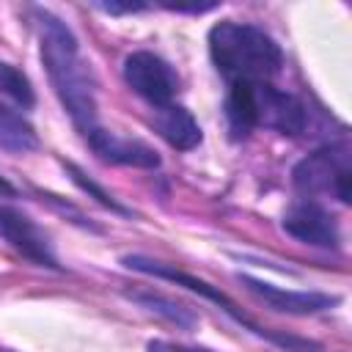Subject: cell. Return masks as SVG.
I'll return each instance as SVG.
<instances>
[{"label": "cell", "instance_id": "obj_1", "mask_svg": "<svg viewBox=\"0 0 352 352\" xmlns=\"http://www.w3.org/2000/svg\"><path fill=\"white\" fill-rule=\"evenodd\" d=\"M36 25L41 33V60L47 66L50 82L77 129L88 135L96 126V99L91 72L77 50V38L66 22L44 8L36 11Z\"/></svg>", "mask_w": 352, "mask_h": 352}, {"label": "cell", "instance_id": "obj_2", "mask_svg": "<svg viewBox=\"0 0 352 352\" xmlns=\"http://www.w3.org/2000/svg\"><path fill=\"white\" fill-rule=\"evenodd\" d=\"M209 55L228 82H267L283 66V52L264 28L231 19L209 30Z\"/></svg>", "mask_w": 352, "mask_h": 352}, {"label": "cell", "instance_id": "obj_3", "mask_svg": "<svg viewBox=\"0 0 352 352\" xmlns=\"http://www.w3.org/2000/svg\"><path fill=\"white\" fill-rule=\"evenodd\" d=\"M226 118L234 140L248 138L258 126L297 138L308 124L305 104L270 82H231L226 99Z\"/></svg>", "mask_w": 352, "mask_h": 352}, {"label": "cell", "instance_id": "obj_4", "mask_svg": "<svg viewBox=\"0 0 352 352\" xmlns=\"http://www.w3.org/2000/svg\"><path fill=\"white\" fill-rule=\"evenodd\" d=\"M121 264L129 267V270H135V272H146V275H154V278L173 280L176 286H184V289H190V292H195V294H201V297L217 302L236 324L248 327L250 333H256V336H261V338H267V341H275V344L286 346L289 352H308V349H314L311 341H302V338H294V336H278V333H272V330H261L253 319H248V316L236 308L234 300H228V297H226L223 292H217L212 283H206V280H201V278H195V275H187V272H182V270H176V267H170V264H162V261H154V258H146V256H124Z\"/></svg>", "mask_w": 352, "mask_h": 352}, {"label": "cell", "instance_id": "obj_5", "mask_svg": "<svg viewBox=\"0 0 352 352\" xmlns=\"http://www.w3.org/2000/svg\"><path fill=\"white\" fill-rule=\"evenodd\" d=\"M349 179L352 162L346 146H324L302 157L292 170V184L302 195H330L341 204H349Z\"/></svg>", "mask_w": 352, "mask_h": 352}, {"label": "cell", "instance_id": "obj_6", "mask_svg": "<svg viewBox=\"0 0 352 352\" xmlns=\"http://www.w3.org/2000/svg\"><path fill=\"white\" fill-rule=\"evenodd\" d=\"M124 80L154 107L170 104L179 91V74L173 72V66L148 50H138L124 58Z\"/></svg>", "mask_w": 352, "mask_h": 352}, {"label": "cell", "instance_id": "obj_7", "mask_svg": "<svg viewBox=\"0 0 352 352\" xmlns=\"http://www.w3.org/2000/svg\"><path fill=\"white\" fill-rule=\"evenodd\" d=\"M0 239L6 245H11L16 253H22L25 258H30L33 264L50 267V270H60L47 234L19 209L0 206Z\"/></svg>", "mask_w": 352, "mask_h": 352}, {"label": "cell", "instance_id": "obj_8", "mask_svg": "<svg viewBox=\"0 0 352 352\" xmlns=\"http://www.w3.org/2000/svg\"><path fill=\"white\" fill-rule=\"evenodd\" d=\"M283 231L292 234L294 239L314 245V248H338V226L330 217L327 209H322L314 201H297L286 209L283 214Z\"/></svg>", "mask_w": 352, "mask_h": 352}, {"label": "cell", "instance_id": "obj_9", "mask_svg": "<svg viewBox=\"0 0 352 352\" xmlns=\"http://www.w3.org/2000/svg\"><path fill=\"white\" fill-rule=\"evenodd\" d=\"M239 280L245 283V289L250 294H256L258 300H264L270 308H275L280 314L308 316V314H319V311H327V308L338 305L336 294H324V292H289V289L272 286V283L250 278V275H239Z\"/></svg>", "mask_w": 352, "mask_h": 352}, {"label": "cell", "instance_id": "obj_10", "mask_svg": "<svg viewBox=\"0 0 352 352\" xmlns=\"http://www.w3.org/2000/svg\"><path fill=\"white\" fill-rule=\"evenodd\" d=\"M88 146L104 160V162H113V165H129V168H160V157L151 146L140 143V140H129V138H121L116 132H107L102 126H94L88 135H85Z\"/></svg>", "mask_w": 352, "mask_h": 352}, {"label": "cell", "instance_id": "obj_11", "mask_svg": "<svg viewBox=\"0 0 352 352\" xmlns=\"http://www.w3.org/2000/svg\"><path fill=\"white\" fill-rule=\"evenodd\" d=\"M154 129L157 135L179 148V151H192L198 143H201V126L198 121L192 118V113L182 104H165V107H157V116H154Z\"/></svg>", "mask_w": 352, "mask_h": 352}, {"label": "cell", "instance_id": "obj_12", "mask_svg": "<svg viewBox=\"0 0 352 352\" xmlns=\"http://www.w3.org/2000/svg\"><path fill=\"white\" fill-rule=\"evenodd\" d=\"M38 146L36 129L11 107L0 102V148L14 151V154H28Z\"/></svg>", "mask_w": 352, "mask_h": 352}, {"label": "cell", "instance_id": "obj_13", "mask_svg": "<svg viewBox=\"0 0 352 352\" xmlns=\"http://www.w3.org/2000/svg\"><path fill=\"white\" fill-rule=\"evenodd\" d=\"M0 94L11 96L22 107L36 104V94H33V85H30L28 74L19 72L14 63H6V60H0Z\"/></svg>", "mask_w": 352, "mask_h": 352}, {"label": "cell", "instance_id": "obj_14", "mask_svg": "<svg viewBox=\"0 0 352 352\" xmlns=\"http://www.w3.org/2000/svg\"><path fill=\"white\" fill-rule=\"evenodd\" d=\"M132 300H138V302L146 305L148 311L162 314L165 319H170L173 324H179V327H184V330L195 324V314H190L187 308H182V305H176L173 300H165V297H160V294H143V292H135Z\"/></svg>", "mask_w": 352, "mask_h": 352}, {"label": "cell", "instance_id": "obj_15", "mask_svg": "<svg viewBox=\"0 0 352 352\" xmlns=\"http://www.w3.org/2000/svg\"><path fill=\"white\" fill-rule=\"evenodd\" d=\"M66 168H69L72 179H74V182H77V184H80L85 192H91V195H94V198H96L102 206H107V209H113V212H121V214H126V209H124V206H121V204H118V201H116V198H113L107 190H102L99 184H94V182H91V179H88V176L80 170V168H74V165H66Z\"/></svg>", "mask_w": 352, "mask_h": 352}, {"label": "cell", "instance_id": "obj_16", "mask_svg": "<svg viewBox=\"0 0 352 352\" xmlns=\"http://www.w3.org/2000/svg\"><path fill=\"white\" fill-rule=\"evenodd\" d=\"M96 8L107 11V14H132V11H143V3H96Z\"/></svg>", "mask_w": 352, "mask_h": 352}, {"label": "cell", "instance_id": "obj_17", "mask_svg": "<svg viewBox=\"0 0 352 352\" xmlns=\"http://www.w3.org/2000/svg\"><path fill=\"white\" fill-rule=\"evenodd\" d=\"M168 11H192V14H204V11H212L214 8V3H190V6H184V3H162Z\"/></svg>", "mask_w": 352, "mask_h": 352}, {"label": "cell", "instance_id": "obj_18", "mask_svg": "<svg viewBox=\"0 0 352 352\" xmlns=\"http://www.w3.org/2000/svg\"><path fill=\"white\" fill-rule=\"evenodd\" d=\"M148 352H206V349H187V346H176V344H165V341H151Z\"/></svg>", "mask_w": 352, "mask_h": 352}, {"label": "cell", "instance_id": "obj_19", "mask_svg": "<svg viewBox=\"0 0 352 352\" xmlns=\"http://www.w3.org/2000/svg\"><path fill=\"white\" fill-rule=\"evenodd\" d=\"M0 195H14V187L0 176Z\"/></svg>", "mask_w": 352, "mask_h": 352}]
</instances>
